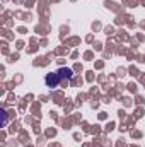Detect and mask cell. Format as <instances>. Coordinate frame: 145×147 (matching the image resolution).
Returning <instances> with one entry per match:
<instances>
[{"label": "cell", "mask_w": 145, "mask_h": 147, "mask_svg": "<svg viewBox=\"0 0 145 147\" xmlns=\"http://www.w3.org/2000/svg\"><path fill=\"white\" fill-rule=\"evenodd\" d=\"M58 82H60V74L56 72H51L48 74V77H46V84H48V87H56L58 86Z\"/></svg>", "instance_id": "1"}]
</instances>
